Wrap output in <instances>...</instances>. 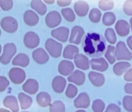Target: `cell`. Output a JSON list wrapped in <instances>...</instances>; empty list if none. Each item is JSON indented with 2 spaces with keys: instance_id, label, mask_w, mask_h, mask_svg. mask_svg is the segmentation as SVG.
Segmentation results:
<instances>
[{
  "instance_id": "6da1fadb",
  "label": "cell",
  "mask_w": 132,
  "mask_h": 112,
  "mask_svg": "<svg viewBox=\"0 0 132 112\" xmlns=\"http://www.w3.org/2000/svg\"><path fill=\"white\" fill-rule=\"evenodd\" d=\"M84 51L92 58L103 55L106 50V42L102 35L96 33L88 34L86 37Z\"/></svg>"
},
{
  "instance_id": "7a4b0ae2",
  "label": "cell",
  "mask_w": 132,
  "mask_h": 112,
  "mask_svg": "<svg viewBox=\"0 0 132 112\" xmlns=\"http://www.w3.org/2000/svg\"><path fill=\"white\" fill-rule=\"evenodd\" d=\"M45 49L50 55L54 58H58L61 54L62 45L52 38H49L45 44Z\"/></svg>"
},
{
  "instance_id": "3957f363",
  "label": "cell",
  "mask_w": 132,
  "mask_h": 112,
  "mask_svg": "<svg viewBox=\"0 0 132 112\" xmlns=\"http://www.w3.org/2000/svg\"><path fill=\"white\" fill-rule=\"evenodd\" d=\"M16 52V47L13 43H7L4 47L3 54L0 58V61L2 64L7 65L10 62L11 60Z\"/></svg>"
},
{
  "instance_id": "277c9868",
  "label": "cell",
  "mask_w": 132,
  "mask_h": 112,
  "mask_svg": "<svg viewBox=\"0 0 132 112\" xmlns=\"http://www.w3.org/2000/svg\"><path fill=\"white\" fill-rule=\"evenodd\" d=\"M115 53L117 60H130L132 58V53L123 42H119L117 43Z\"/></svg>"
},
{
  "instance_id": "5b68a950",
  "label": "cell",
  "mask_w": 132,
  "mask_h": 112,
  "mask_svg": "<svg viewBox=\"0 0 132 112\" xmlns=\"http://www.w3.org/2000/svg\"><path fill=\"white\" fill-rule=\"evenodd\" d=\"M3 30L9 33L15 32L18 28V23L16 19L11 17L4 18L1 23Z\"/></svg>"
},
{
  "instance_id": "8992f818",
  "label": "cell",
  "mask_w": 132,
  "mask_h": 112,
  "mask_svg": "<svg viewBox=\"0 0 132 112\" xmlns=\"http://www.w3.org/2000/svg\"><path fill=\"white\" fill-rule=\"evenodd\" d=\"M9 77L13 83L20 84L23 82L26 78V73L22 69L14 68L10 70Z\"/></svg>"
},
{
  "instance_id": "52a82bcc",
  "label": "cell",
  "mask_w": 132,
  "mask_h": 112,
  "mask_svg": "<svg viewBox=\"0 0 132 112\" xmlns=\"http://www.w3.org/2000/svg\"><path fill=\"white\" fill-rule=\"evenodd\" d=\"M24 43L27 47L33 49L38 46L40 43V38L36 33L30 31L25 34Z\"/></svg>"
},
{
  "instance_id": "ba28073f",
  "label": "cell",
  "mask_w": 132,
  "mask_h": 112,
  "mask_svg": "<svg viewBox=\"0 0 132 112\" xmlns=\"http://www.w3.org/2000/svg\"><path fill=\"white\" fill-rule=\"evenodd\" d=\"M62 18L60 14L56 11H51L45 17V23L47 26L52 28L58 26L61 22Z\"/></svg>"
},
{
  "instance_id": "9c48e42d",
  "label": "cell",
  "mask_w": 132,
  "mask_h": 112,
  "mask_svg": "<svg viewBox=\"0 0 132 112\" xmlns=\"http://www.w3.org/2000/svg\"><path fill=\"white\" fill-rule=\"evenodd\" d=\"M69 30L65 27H60L57 29L52 30L51 35L59 41L65 42L68 38Z\"/></svg>"
},
{
  "instance_id": "30bf717a",
  "label": "cell",
  "mask_w": 132,
  "mask_h": 112,
  "mask_svg": "<svg viewBox=\"0 0 132 112\" xmlns=\"http://www.w3.org/2000/svg\"><path fill=\"white\" fill-rule=\"evenodd\" d=\"M84 34L85 31L81 27L75 26L72 29L69 42L76 45L79 44Z\"/></svg>"
},
{
  "instance_id": "8fae6325",
  "label": "cell",
  "mask_w": 132,
  "mask_h": 112,
  "mask_svg": "<svg viewBox=\"0 0 132 112\" xmlns=\"http://www.w3.org/2000/svg\"><path fill=\"white\" fill-rule=\"evenodd\" d=\"M32 57L34 60L39 64H45L49 59L47 53L44 49L41 48L37 49L33 51Z\"/></svg>"
},
{
  "instance_id": "7c38bea8",
  "label": "cell",
  "mask_w": 132,
  "mask_h": 112,
  "mask_svg": "<svg viewBox=\"0 0 132 112\" xmlns=\"http://www.w3.org/2000/svg\"><path fill=\"white\" fill-rule=\"evenodd\" d=\"M129 25L124 20H119L115 25V29L118 35L120 37L127 36L130 32Z\"/></svg>"
},
{
  "instance_id": "4fadbf2b",
  "label": "cell",
  "mask_w": 132,
  "mask_h": 112,
  "mask_svg": "<svg viewBox=\"0 0 132 112\" xmlns=\"http://www.w3.org/2000/svg\"><path fill=\"white\" fill-rule=\"evenodd\" d=\"M75 68L73 63L67 60H62L59 65L58 71L61 75L67 76L72 73Z\"/></svg>"
},
{
  "instance_id": "5bb4252c",
  "label": "cell",
  "mask_w": 132,
  "mask_h": 112,
  "mask_svg": "<svg viewBox=\"0 0 132 112\" xmlns=\"http://www.w3.org/2000/svg\"><path fill=\"white\" fill-rule=\"evenodd\" d=\"M74 105L77 108H88L90 104L88 95L86 93H80L74 100Z\"/></svg>"
},
{
  "instance_id": "9a60e30c",
  "label": "cell",
  "mask_w": 132,
  "mask_h": 112,
  "mask_svg": "<svg viewBox=\"0 0 132 112\" xmlns=\"http://www.w3.org/2000/svg\"><path fill=\"white\" fill-rule=\"evenodd\" d=\"M92 68L93 70L104 72L107 70L109 65L103 58L93 59L90 61Z\"/></svg>"
},
{
  "instance_id": "2e32d148",
  "label": "cell",
  "mask_w": 132,
  "mask_h": 112,
  "mask_svg": "<svg viewBox=\"0 0 132 112\" xmlns=\"http://www.w3.org/2000/svg\"><path fill=\"white\" fill-rule=\"evenodd\" d=\"M74 62L77 68L83 70L89 68V59L85 55L82 54H76L74 57Z\"/></svg>"
},
{
  "instance_id": "e0dca14e",
  "label": "cell",
  "mask_w": 132,
  "mask_h": 112,
  "mask_svg": "<svg viewBox=\"0 0 132 112\" xmlns=\"http://www.w3.org/2000/svg\"><path fill=\"white\" fill-rule=\"evenodd\" d=\"M23 89L24 92L31 95L35 94L38 91V83L34 79H28L23 85Z\"/></svg>"
},
{
  "instance_id": "ac0fdd59",
  "label": "cell",
  "mask_w": 132,
  "mask_h": 112,
  "mask_svg": "<svg viewBox=\"0 0 132 112\" xmlns=\"http://www.w3.org/2000/svg\"><path fill=\"white\" fill-rule=\"evenodd\" d=\"M69 82L74 83L78 86L82 85L85 80V73L81 71L76 70L68 78Z\"/></svg>"
},
{
  "instance_id": "d6986e66",
  "label": "cell",
  "mask_w": 132,
  "mask_h": 112,
  "mask_svg": "<svg viewBox=\"0 0 132 112\" xmlns=\"http://www.w3.org/2000/svg\"><path fill=\"white\" fill-rule=\"evenodd\" d=\"M66 85L65 79L59 76H56L52 82V86L55 92L62 93L64 90Z\"/></svg>"
},
{
  "instance_id": "ffe728a7",
  "label": "cell",
  "mask_w": 132,
  "mask_h": 112,
  "mask_svg": "<svg viewBox=\"0 0 132 112\" xmlns=\"http://www.w3.org/2000/svg\"><path fill=\"white\" fill-rule=\"evenodd\" d=\"M39 17L37 14L32 10L26 11L24 15V21L27 25L34 26L36 25L39 21Z\"/></svg>"
},
{
  "instance_id": "44dd1931",
  "label": "cell",
  "mask_w": 132,
  "mask_h": 112,
  "mask_svg": "<svg viewBox=\"0 0 132 112\" xmlns=\"http://www.w3.org/2000/svg\"><path fill=\"white\" fill-rule=\"evenodd\" d=\"M74 10L76 14L80 17L86 16L89 11V5L87 3L83 1L76 2L74 5Z\"/></svg>"
},
{
  "instance_id": "7402d4cb",
  "label": "cell",
  "mask_w": 132,
  "mask_h": 112,
  "mask_svg": "<svg viewBox=\"0 0 132 112\" xmlns=\"http://www.w3.org/2000/svg\"><path fill=\"white\" fill-rule=\"evenodd\" d=\"M88 77L93 85L97 87L102 86L105 82L104 76L101 73L91 71L89 73Z\"/></svg>"
},
{
  "instance_id": "603a6c76",
  "label": "cell",
  "mask_w": 132,
  "mask_h": 112,
  "mask_svg": "<svg viewBox=\"0 0 132 112\" xmlns=\"http://www.w3.org/2000/svg\"><path fill=\"white\" fill-rule=\"evenodd\" d=\"M4 106L9 108L13 112H18L19 110V106L16 98L13 96H9L4 99L3 101Z\"/></svg>"
},
{
  "instance_id": "cb8c5ba5",
  "label": "cell",
  "mask_w": 132,
  "mask_h": 112,
  "mask_svg": "<svg viewBox=\"0 0 132 112\" xmlns=\"http://www.w3.org/2000/svg\"><path fill=\"white\" fill-rule=\"evenodd\" d=\"M37 102L42 107H45L51 105V99L50 95L45 92L39 93L37 96Z\"/></svg>"
},
{
  "instance_id": "d4e9b609",
  "label": "cell",
  "mask_w": 132,
  "mask_h": 112,
  "mask_svg": "<svg viewBox=\"0 0 132 112\" xmlns=\"http://www.w3.org/2000/svg\"><path fill=\"white\" fill-rule=\"evenodd\" d=\"M30 59L28 56L24 54L20 53L18 54L14 58L12 61L14 66H18L22 67H25L28 65Z\"/></svg>"
},
{
  "instance_id": "484cf974",
  "label": "cell",
  "mask_w": 132,
  "mask_h": 112,
  "mask_svg": "<svg viewBox=\"0 0 132 112\" xmlns=\"http://www.w3.org/2000/svg\"><path fill=\"white\" fill-rule=\"evenodd\" d=\"M31 7L42 16L45 15L47 11V6L41 0H32Z\"/></svg>"
},
{
  "instance_id": "4316f807",
  "label": "cell",
  "mask_w": 132,
  "mask_h": 112,
  "mask_svg": "<svg viewBox=\"0 0 132 112\" xmlns=\"http://www.w3.org/2000/svg\"><path fill=\"white\" fill-rule=\"evenodd\" d=\"M18 99L21 109L25 110L28 109L33 102L32 98L23 93H20L19 94Z\"/></svg>"
},
{
  "instance_id": "83f0119b",
  "label": "cell",
  "mask_w": 132,
  "mask_h": 112,
  "mask_svg": "<svg viewBox=\"0 0 132 112\" xmlns=\"http://www.w3.org/2000/svg\"><path fill=\"white\" fill-rule=\"evenodd\" d=\"M79 49L76 46L72 45H69L64 49L63 57L64 58L72 59L75 55L79 53Z\"/></svg>"
},
{
  "instance_id": "f1b7e54d",
  "label": "cell",
  "mask_w": 132,
  "mask_h": 112,
  "mask_svg": "<svg viewBox=\"0 0 132 112\" xmlns=\"http://www.w3.org/2000/svg\"><path fill=\"white\" fill-rule=\"evenodd\" d=\"M130 66V64L126 62H117L113 66V72L116 75H122Z\"/></svg>"
},
{
  "instance_id": "f546056e",
  "label": "cell",
  "mask_w": 132,
  "mask_h": 112,
  "mask_svg": "<svg viewBox=\"0 0 132 112\" xmlns=\"http://www.w3.org/2000/svg\"><path fill=\"white\" fill-rule=\"evenodd\" d=\"M115 51V48L114 46L108 45L107 51L105 54V57L111 65L113 64L116 61V57Z\"/></svg>"
},
{
  "instance_id": "4dcf8cb0",
  "label": "cell",
  "mask_w": 132,
  "mask_h": 112,
  "mask_svg": "<svg viewBox=\"0 0 132 112\" xmlns=\"http://www.w3.org/2000/svg\"><path fill=\"white\" fill-rule=\"evenodd\" d=\"M116 17L112 12L105 13L103 17V23L104 25L107 26H111L115 23Z\"/></svg>"
},
{
  "instance_id": "1f68e13d",
  "label": "cell",
  "mask_w": 132,
  "mask_h": 112,
  "mask_svg": "<svg viewBox=\"0 0 132 112\" xmlns=\"http://www.w3.org/2000/svg\"><path fill=\"white\" fill-rule=\"evenodd\" d=\"M62 14L64 18L68 22H73L75 20V13L70 8H65L61 10Z\"/></svg>"
},
{
  "instance_id": "d6a6232c",
  "label": "cell",
  "mask_w": 132,
  "mask_h": 112,
  "mask_svg": "<svg viewBox=\"0 0 132 112\" xmlns=\"http://www.w3.org/2000/svg\"><path fill=\"white\" fill-rule=\"evenodd\" d=\"M102 13L99 10L96 8L93 9L89 15L90 20L93 23H98L100 21Z\"/></svg>"
},
{
  "instance_id": "836d02e7",
  "label": "cell",
  "mask_w": 132,
  "mask_h": 112,
  "mask_svg": "<svg viewBox=\"0 0 132 112\" xmlns=\"http://www.w3.org/2000/svg\"><path fill=\"white\" fill-rule=\"evenodd\" d=\"M105 35L106 40L109 43L114 44L116 42V36L113 29L107 28L105 31Z\"/></svg>"
},
{
  "instance_id": "e575fe53",
  "label": "cell",
  "mask_w": 132,
  "mask_h": 112,
  "mask_svg": "<svg viewBox=\"0 0 132 112\" xmlns=\"http://www.w3.org/2000/svg\"><path fill=\"white\" fill-rule=\"evenodd\" d=\"M51 112H65V106L61 101H55L51 105Z\"/></svg>"
},
{
  "instance_id": "d590c367",
  "label": "cell",
  "mask_w": 132,
  "mask_h": 112,
  "mask_svg": "<svg viewBox=\"0 0 132 112\" xmlns=\"http://www.w3.org/2000/svg\"><path fill=\"white\" fill-rule=\"evenodd\" d=\"M113 6V2L110 0H101L99 2V7L103 11L112 10Z\"/></svg>"
},
{
  "instance_id": "8d00e7d4",
  "label": "cell",
  "mask_w": 132,
  "mask_h": 112,
  "mask_svg": "<svg viewBox=\"0 0 132 112\" xmlns=\"http://www.w3.org/2000/svg\"><path fill=\"white\" fill-rule=\"evenodd\" d=\"M105 107V103L102 100L100 99H96L93 101L92 108L94 112H103Z\"/></svg>"
},
{
  "instance_id": "74e56055",
  "label": "cell",
  "mask_w": 132,
  "mask_h": 112,
  "mask_svg": "<svg viewBox=\"0 0 132 112\" xmlns=\"http://www.w3.org/2000/svg\"><path fill=\"white\" fill-rule=\"evenodd\" d=\"M78 92L77 87L72 84H69L65 92L66 96L70 99L74 98Z\"/></svg>"
},
{
  "instance_id": "f35d334b",
  "label": "cell",
  "mask_w": 132,
  "mask_h": 112,
  "mask_svg": "<svg viewBox=\"0 0 132 112\" xmlns=\"http://www.w3.org/2000/svg\"><path fill=\"white\" fill-rule=\"evenodd\" d=\"M123 105L126 110L129 112H132V96H125L123 99Z\"/></svg>"
},
{
  "instance_id": "ab89813d",
  "label": "cell",
  "mask_w": 132,
  "mask_h": 112,
  "mask_svg": "<svg viewBox=\"0 0 132 112\" xmlns=\"http://www.w3.org/2000/svg\"><path fill=\"white\" fill-rule=\"evenodd\" d=\"M0 5L3 10L8 11L13 7V0H0Z\"/></svg>"
},
{
  "instance_id": "60d3db41",
  "label": "cell",
  "mask_w": 132,
  "mask_h": 112,
  "mask_svg": "<svg viewBox=\"0 0 132 112\" xmlns=\"http://www.w3.org/2000/svg\"><path fill=\"white\" fill-rule=\"evenodd\" d=\"M124 13L127 16H132V0H127L123 6Z\"/></svg>"
},
{
  "instance_id": "b9f144b4",
  "label": "cell",
  "mask_w": 132,
  "mask_h": 112,
  "mask_svg": "<svg viewBox=\"0 0 132 112\" xmlns=\"http://www.w3.org/2000/svg\"><path fill=\"white\" fill-rule=\"evenodd\" d=\"M10 85V82L3 76H0V91L3 92Z\"/></svg>"
},
{
  "instance_id": "7bdbcfd3",
  "label": "cell",
  "mask_w": 132,
  "mask_h": 112,
  "mask_svg": "<svg viewBox=\"0 0 132 112\" xmlns=\"http://www.w3.org/2000/svg\"><path fill=\"white\" fill-rule=\"evenodd\" d=\"M120 108L115 104H110L108 106L105 112H120Z\"/></svg>"
},
{
  "instance_id": "ee69618b",
  "label": "cell",
  "mask_w": 132,
  "mask_h": 112,
  "mask_svg": "<svg viewBox=\"0 0 132 112\" xmlns=\"http://www.w3.org/2000/svg\"><path fill=\"white\" fill-rule=\"evenodd\" d=\"M72 0H57V3L60 7L67 6L71 3Z\"/></svg>"
},
{
  "instance_id": "f6af8a7d",
  "label": "cell",
  "mask_w": 132,
  "mask_h": 112,
  "mask_svg": "<svg viewBox=\"0 0 132 112\" xmlns=\"http://www.w3.org/2000/svg\"><path fill=\"white\" fill-rule=\"evenodd\" d=\"M124 79L127 82H132V68L129 69L124 75Z\"/></svg>"
},
{
  "instance_id": "bcb514c9",
  "label": "cell",
  "mask_w": 132,
  "mask_h": 112,
  "mask_svg": "<svg viewBox=\"0 0 132 112\" xmlns=\"http://www.w3.org/2000/svg\"><path fill=\"white\" fill-rule=\"evenodd\" d=\"M124 89L127 93L132 95V83H127L125 85Z\"/></svg>"
},
{
  "instance_id": "7dc6e473",
  "label": "cell",
  "mask_w": 132,
  "mask_h": 112,
  "mask_svg": "<svg viewBox=\"0 0 132 112\" xmlns=\"http://www.w3.org/2000/svg\"><path fill=\"white\" fill-rule=\"evenodd\" d=\"M127 42L129 48L132 51V36H130L127 38Z\"/></svg>"
},
{
  "instance_id": "c3c4849f",
  "label": "cell",
  "mask_w": 132,
  "mask_h": 112,
  "mask_svg": "<svg viewBox=\"0 0 132 112\" xmlns=\"http://www.w3.org/2000/svg\"><path fill=\"white\" fill-rule=\"evenodd\" d=\"M44 1L47 4H52L54 3L55 0H44Z\"/></svg>"
},
{
  "instance_id": "681fc988",
  "label": "cell",
  "mask_w": 132,
  "mask_h": 112,
  "mask_svg": "<svg viewBox=\"0 0 132 112\" xmlns=\"http://www.w3.org/2000/svg\"><path fill=\"white\" fill-rule=\"evenodd\" d=\"M130 25H131V29H132V17L130 20Z\"/></svg>"
}]
</instances>
